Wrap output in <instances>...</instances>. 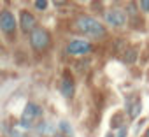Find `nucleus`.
Masks as SVG:
<instances>
[{"mask_svg": "<svg viewBox=\"0 0 149 137\" xmlns=\"http://www.w3.org/2000/svg\"><path fill=\"white\" fill-rule=\"evenodd\" d=\"M118 137H126V127H121V130H119Z\"/></svg>", "mask_w": 149, "mask_h": 137, "instance_id": "nucleus-16", "label": "nucleus"}, {"mask_svg": "<svg viewBox=\"0 0 149 137\" xmlns=\"http://www.w3.org/2000/svg\"><path fill=\"white\" fill-rule=\"evenodd\" d=\"M91 49H93V46L86 39H72L67 44V53L72 56H84V55L91 53Z\"/></svg>", "mask_w": 149, "mask_h": 137, "instance_id": "nucleus-5", "label": "nucleus"}, {"mask_svg": "<svg viewBox=\"0 0 149 137\" xmlns=\"http://www.w3.org/2000/svg\"><path fill=\"white\" fill-rule=\"evenodd\" d=\"M105 21L107 25H111L112 28H121L126 25L128 18H126V13L123 9H118V7H112L105 13Z\"/></svg>", "mask_w": 149, "mask_h": 137, "instance_id": "nucleus-6", "label": "nucleus"}, {"mask_svg": "<svg viewBox=\"0 0 149 137\" xmlns=\"http://www.w3.org/2000/svg\"><path fill=\"white\" fill-rule=\"evenodd\" d=\"M79 2H90V0H79Z\"/></svg>", "mask_w": 149, "mask_h": 137, "instance_id": "nucleus-19", "label": "nucleus"}, {"mask_svg": "<svg viewBox=\"0 0 149 137\" xmlns=\"http://www.w3.org/2000/svg\"><path fill=\"white\" fill-rule=\"evenodd\" d=\"M56 137H67V135H61V134H56Z\"/></svg>", "mask_w": 149, "mask_h": 137, "instance_id": "nucleus-18", "label": "nucleus"}, {"mask_svg": "<svg viewBox=\"0 0 149 137\" xmlns=\"http://www.w3.org/2000/svg\"><path fill=\"white\" fill-rule=\"evenodd\" d=\"M144 137H149V128H147V130L144 132Z\"/></svg>", "mask_w": 149, "mask_h": 137, "instance_id": "nucleus-17", "label": "nucleus"}, {"mask_svg": "<svg viewBox=\"0 0 149 137\" xmlns=\"http://www.w3.org/2000/svg\"><path fill=\"white\" fill-rule=\"evenodd\" d=\"M58 132H60L61 135H67V137H70V135H72V127H70L67 121H61V123H60V130H58Z\"/></svg>", "mask_w": 149, "mask_h": 137, "instance_id": "nucleus-11", "label": "nucleus"}, {"mask_svg": "<svg viewBox=\"0 0 149 137\" xmlns=\"http://www.w3.org/2000/svg\"><path fill=\"white\" fill-rule=\"evenodd\" d=\"M39 132L44 134V135H53V134L56 132V128H54L51 123H40V125H39Z\"/></svg>", "mask_w": 149, "mask_h": 137, "instance_id": "nucleus-10", "label": "nucleus"}, {"mask_svg": "<svg viewBox=\"0 0 149 137\" xmlns=\"http://www.w3.org/2000/svg\"><path fill=\"white\" fill-rule=\"evenodd\" d=\"M16 28H18V20L14 13L9 9H2L0 11V32L7 37H13L16 34Z\"/></svg>", "mask_w": 149, "mask_h": 137, "instance_id": "nucleus-4", "label": "nucleus"}, {"mask_svg": "<svg viewBox=\"0 0 149 137\" xmlns=\"http://www.w3.org/2000/svg\"><path fill=\"white\" fill-rule=\"evenodd\" d=\"M140 111H142V102H140V99H135L132 104H128V116H130L132 120H135V118L140 114Z\"/></svg>", "mask_w": 149, "mask_h": 137, "instance_id": "nucleus-9", "label": "nucleus"}, {"mask_svg": "<svg viewBox=\"0 0 149 137\" xmlns=\"http://www.w3.org/2000/svg\"><path fill=\"white\" fill-rule=\"evenodd\" d=\"M54 7H65L67 6V0H51Z\"/></svg>", "mask_w": 149, "mask_h": 137, "instance_id": "nucleus-15", "label": "nucleus"}, {"mask_svg": "<svg viewBox=\"0 0 149 137\" xmlns=\"http://www.w3.org/2000/svg\"><path fill=\"white\" fill-rule=\"evenodd\" d=\"M135 58H137V53H135L133 49H130V51L125 55V62H126V63H133V62H135Z\"/></svg>", "mask_w": 149, "mask_h": 137, "instance_id": "nucleus-13", "label": "nucleus"}, {"mask_svg": "<svg viewBox=\"0 0 149 137\" xmlns=\"http://www.w3.org/2000/svg\"><path fill=\"white\" fill-rule=\"evenodd\" d=\"M139 9L146 14H149V0H139Z\"/></svg>", "mask_w": 149, "mask_h": 137, "instance_id": "nucleus-14", "label": "nucleus"}, {"mask_svg": "<svg viewBox=\"0 0 149 137\" xmlns=\"http://www.w3.org/2000/svg\"><path fill=\"white\" fill-rule=\"evenodd\" d=\"M30 46L35 49V51H44L51 46V34L42 28V27H37L30 32Z\"/></svg>", "mask_w": 149, "mask_h": 137, "instance_id": "nucleus-3", "label": "nucleus"}, {"mask_svg": "<svg viewBox=\"0 0 149 137\" xmlns=\"http://www.w3.org/2000/svg\"><path fill=\"white\" fill-rule=\"evenodd\" d=\"M42 120V107L35 102H28L21 113V120H19V125L25 128V130H30L33 128L39 121Z\"/></svg>", "mask_w": 149, "mask_h": 137, "instance_id": "nucleus-2", "label": "nucleus"}, {"mask_svg": "<svg viewBox=\"0 0 149 137\" xmlns=\"http://www.w3.org/2000/svg\"><path fill=\"white\" fill-rule=\"evenodd\" d=\"M19 28L23 34H30L33 28H37V18L26 9H23L19 13Z\"/></svg>", "mask_w": 149, "mask_h": 137, "instance_id": "nucleus-7", "label": "nucleus"}, {"mask_svg": "<svg viewBox=\"0 0 149 137\" xmlns=\"http://www.w3.org/2000/svg\"><path fill=\"white\" fill-rule=\"evenodd\" d=\"M74 27H76L77 32H81V34L91 37V39L102 41V39H105V35H107L105 25H104L102 21H98L97 18H93V16H79V18L76 20V23H74Z\"/></svg>", "mask_w": 149, "mask_h": 137, "instance_id": "nucleus-1", "label": "nucleus"}, {"mask_svg": "<svg viewBox=\"0 0 149 137\" xmlns=\"http://www.w3.org/2000/svg\"><path fill=\"white\" fill-rule=\"evenodd\" d=\"M60 90H61V95H63L65 99H70V97L74 95V81H72L70 78H65V79L61 81V85H60Z\"/></svg>", "mask_w": 149, "mask_h": 137, "instance_id": "nucleus-8", "label": "nucleus"}, {"mask_svg": "<svg viewBox=\"0 0 149 137\" xmlns=\"http://www.w3.org/2000/svg\"><path fill=\"white\" fill-rule=\"evenodd\" d=\"M33 6H35L37 11H46V9L49 7V0H35Z\"/></svg>", "mask_w": 149, "mask_h": 137, "instance_id": "nucleus-12", "label": "nucleus"}]
</instances>
